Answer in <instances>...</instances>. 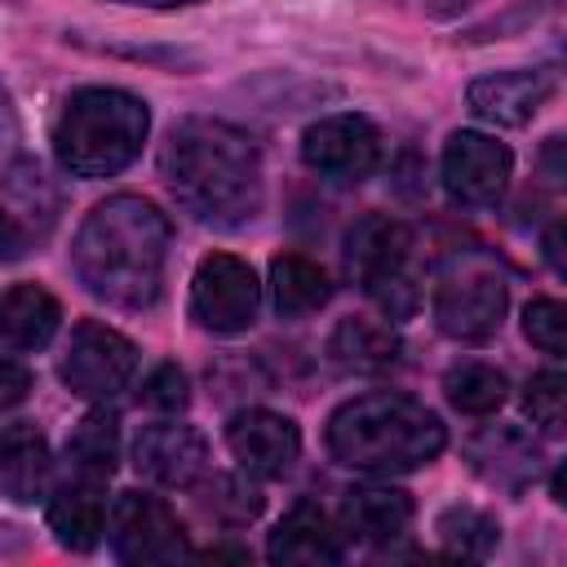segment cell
Here are the masks:
<instances>
[{"label": "cell", "instance_id": "25", "mask_svg": "<svg viewBox=\"0 0 567 567\" xmlns=\"http://www.w3.org/2000/svg\"><path fill=\"white\" fill-rule=\"evenodd\" d=\"M443 394H447V403H452L456 412H465V416H492V412L505 403L509 381H505L501 368L470 359V363L447 368V377H443Z\"/></svg>", "mask_w": 567, "mask_h": 567}, {"label": "cell", "instance_id": "1", "mask_svg": "<svg viewBox=\"0 0 567 567\" xmlns=\"http://www.w3.org/2000/svg\"><path fill=\"white\" fill-rule=\"evenodd\" d=\"M168 239H173V226L151 199L111 195L93 204V213L84 217L71 244V261L80 284L97 301L120 310H146L164 288Z\"/></svg>", "mask_w": 567, "mask_h": 567}, {"label": "cell", "instance_id": "17", "mask_svg": "<svg viewBox=\"0 0 567 567\" xmlns=\"http://www.w3.org/2000/svg\"><path fill=\"white\" fill-rule=\"evenodd\" d=\"M549 89H554L549 71H496V75H478L465 89V102L478 120L518 128L545 106Z\"/></svg>", "mask_w": 567, "mask_h": 567}, {"label": "cell", "instance_id": "34", "mask_svg": "<svg viewBox=\"0 0 567 567\" xmlns=\"http://www.w3.org/2000/svg\"><path fill=\"white\" fill-rule=\"evenodd\" d=\"M0 137H13V111H9L4 89H0Z\"/></svg>", "mask_w": 567, "mask_h": 567}, {"label": "cell", "instance_id": "5", "mask_svg": "<svg viewBox=\"0 0 567 567\" xmlns=\"http://www.w3.org/2000/svg\"><path fill=\"white\" fill-rule=\"evenodd\" d=\"M412 261V230L385 213H368L346 235V270L363 284V292L390 315L408 319L421 301L416 279L408 270Z\"/></svg>", "mask_w": 567, "mask_h": 567}, {"label": "cell", "instance_id": "2", "mask_svg": "<svg viewBox=\"0 0 567 567\" xmlns=\"http://www.w3.org/2000/svg\"><path fill=\"white\" fill-rule=\"evenodd\" d=\"M168 190L208 226H244L261 208V155L226 120H186L164 146Z\"/></svg>", "mask_w": 567, "mask_h": 567}, {"label": "cell", "instance_id": "6", "mask_svg": "<svg viewBox=\"0 0 567 567\" xmlns=\"http://www.w3.org/2000/svg\"><path fill=\"white\" fill-rule=\"evenodd\" d=\"M505 306H509V284L483 257L456 261L452 270L439 275V288H434V323L452 341H470V346L487 341L501 328Z\"/></svg>", "mask_w": 567, "mask_h": 567}, {"label": "cell", "instance_id": "10", "mask_svg": "<svg viewBox=\"0 0 567 567\" xmlns=\"http://www.w3.org/2000/svg\"><path fill=\"white\" fill-rule=\"evenodd\" d=\"M509 173H514L509 146L487 137V133H478V128H461L443 146V190L461 208L501 204V195L509 186Z\"/></svg>", "mask_w": 567, "mask_h": 567}, {"label": "cell", "instance_id": "4", "mask_svg": "<svg viewBox=\"0 0 567 567\" xmlns=\"http://www.w3.org/2000/svg\"><path fill=\"white\" fill-rule=\"evenodd\" d=\"M151 111L142 97L106 84L75 89L53 124V155L71 177H115L146 142Z\"/></svg>", "mask_w": 567, "mask_h": 567}, {"label": "cell", "instance_id": "9", "mask_svg": "<svg viewBox=\"0 0 567 567\" xmlns=\"http://www.w3.org/2000/svg\"><path fill=\"white\" fill-rule=\"evenodd\" d=\"M111 549L120 563H177L190 554L186 545V527L177 523V514L151 496V492H124L111 509Z\"/></svg>", "mask_w": 567, "mask_h": 567}, {"label": "cell", "instance_id": "16", "mask_svg": "<svg viewBox=\"0 0 567 567\" xmlns=\"http://www.w3.org/2000/svg\"><path fill=\"white\" fill-rule=\"evenodd\" d=\"M266 558L279 567H332L346 558V545H341L337 523L315 501H297L275 523V532L266 540Z\"/></svg>", "mask_w": 567, "mask_h": 567}, {"label": "cell", "instance_id": "31", "mask_svg": "<svg viewBox=\"0 0 567 567\" xmlns=\"http://www.w3.org/2000/svg\"><path fill=\"white\" fill-rule=\"evenodd\" d=\"M31 394V372L13 354H0V408H18Z\"/></svg>", "mask_w": 567, "mask_h": 567}, {"label": "cell", "instance_id": "3", "mask_svg": "<svg viewBox=\"0 0 567 567\" xmlns=\"http://www.w3.org/2000/svg\"><path fill=\"white\" fill-rule=\"evenodd\" d=\"M323 443H328L332 461L346 470L408 474V470L430 465L447 447V430L425 403H416L408 394L377 390V394L346 399L328 416Z\"/></svg>", "mask_w": 567, "mask_h": 567}, {"label": "cell", "instance_id": "8", "mask_svg": "<svg viewBox=\"0 0 567 567\" xmlns=\"http://www.w3.org/2000/svg\"><path fill=\"white\" fill-rule=\"evenodd\" d=\"M257 306H261V284L244 257H235V252L199 257L195 279H190V315L199 328L235 337V332L252 328Z\"/></svg>", "mask_w": 567, "mask_h": 567}, {"label": "cell", "instance_id": "11", "mask_svg": "<svg viewBox=\"0 0 567 567\" xmlns=\"http://www.w3.org/2000/svg\"><path fill=\"white\" fill-rule=\"evenodd\" d=\"M301 159L310 173L354 186L381 164V133L363 115H323L301 133Z\"/></svg>", "mask_w": 567, "mask_h": 567}, {"label": "cell", "instance_id": "23", "mask_svg": "<svg viewBox=\"0 0 567 567\" xmlns=\"http://www.w3.org/2000/svg\"><path fill=\"white\" fill-rule=\"evenodd\" d=\"M332 297V284L323 275V266H315L310 257L284 252L270 261V301L279 310V319H301L323 310Z\"/></svg>", "mask_w": 567, "mask_h": 567}, {"label": "cell", "instance_id": "22", "mask_svg": "<svg viewBox=\"0 0 567 567\" xmlns=\"http://www.w3.org/2000/svg\"><path fill=\"white\" fill-rule=\"evenodd\" d=\"M62 323V306L40 284H13L0 297V341L13 350H44Z\"/></svg>", "mask_w": 567, "mask_h": 567}, {"label": "cell", "instance_id": "27", "mask_svg": "<svg viewBox=\"0 0 567 567\" xmlns=\"http://www.w3.org/2000/svg\"><path fill=\"white\" fill-rule=\"evenodd\" d=\"M195 501H199V509L213 518V523H226V527H239V523H252L257 514H261V492L248 483V478H239V474H204L199 483H195Z\"/></svg>", "mask_w": 567, "mask_h": 567}, {"label": "cell", "instance_id": "7", "mask_svg": "<svg viewBox=\"0 0 567 567\" xmlns=\"http://www.w3.org/2000/svg\"><path fill=\"white\" fill-rule=\"evenodd\" d=\"M133 372H137V346L124 332H115L97 319L75 323V332L66 341V354L58 363L62 385L80 399H93V403L115 399L133 381Z\"/></svg>", "mask_w": 567, "mask_h": 567}, {"label": "cell", "instance_id": "29", "mask_svg": "<svg viewBox=\"0 0 567 567\" xmlns=\"http://www.w3.org/2000/svg\"><path fill=\"white\" fill-rule=\"evenodd\" d=\"M523 332L532 346H540L545 354H563L567 350V306L554 297H536L523 310Z\"/></svg>", "mask_w": 567, "mask_h": 567}, {"label": "cell", "instance_id": "20", "mask_svg": "<svg viewBox=\"0 0 567 567\" xmlns=\"http://www.w3.org/2000/svg\"><path fill=\"white\" fill-rule=\"evenodd\" d=\"M49 532L58 536V545L89 554L102 532H106V496H102V478H71L49 496Z\"/></svg>", "mask_w": 567, "mask_h": 567}, {"label": "cell", "instance_id": "26", "mask_svg": "<svg viewBox=\"0 0 567 567\" xmlns=\"http://www.w3.org/2000/svg\"><path fill=\"white\" fill-rule=\"evenodd\" d=\"M434 532L443 540V554H452V558H487L496 549V540H501L496 518L487 509H478V505H447L439 514Z\"/></svg>", "mask_w": 567, "mask_h": 567}, {"label": "cell", "instance_id": "30", "mask_svg": "<svg viewBox=\"0 0 567 567\" xmlns=\"http://www.w3.org/2000/svg\"><path fill=\"white\" fill-rule=\"evenodd\" d=\"M142 403L155 412H182L190 403V377L177 363H159L142 381Z\"/></svg>", "mask_w": 567, "mask_h": 567}, {"label": "cell", "instance_id": "15", "mask_svg": "<svg viewBox=\"0 0 567 567\" xmlns=\"http://www.w3.org/2000/svg\"><path fill=\"white\" fill-rule=\"evenodd\" d=\"M58 213V195L44 182L40 164H18L4 173V195H0V257H22Z\"/></svg>", "mask_w": 567, "mask_h": 567}, {"label": "cell", "instance_id": "24", "mask_svg": "<svg viewBox=\"0 0 567 567\" xmlns=\"http://www.w3.org/2000/svg\"><path fill=\"white\" fill-rule=\"evenodd\" d=\"M66 461L75 465V474L89 478H111L120 465V421L106 408H93L80 416V425L66 439Z\"/></svg>", "mask_w": 567, "mask_h": 567}, {"label": "cell", "instance_id": "28", "mask_svg": "<svg viewBox=\"0 0 567 567\" xmlns=\"http://www.w3.org/2000/svg\"><path fill=\"white\" fill-rule=\"evenodd\" d=\"M523 412L545 434H563V421H567V377L563 372H536L527 381V390H523Z\"/></svg>", "mask_w": 567, "mask_h": 567}, {"label": "cell", "instance_id": "21", "mask_svg": "<svg viewBox=\"0 0 567 567\" xmlns=\"http://www.w3.org/2000/svg\"><path fill=\"white\" fill-rule=\"evenodd\" d=\"M399 350H403L399 332H394L390 323L363 319V315L341 319V323L332 328V337H328V359H332L341 372H363V377L390 372V368L399 363Z\"/></svg>", "mask_w": 567, "mask_h": 567}, {"label": "cell", "instance_id": "13", "mask_svg": "<svg viewBox=\"0 0 567 567\" xmlns=\"http://www.w3.org/2000/svg\"><path fill=\"white\" fill-rule=\"evenodd\" d=\"M133 465L159 487H195L208 474V443L195 425L155 421L133 443Z\"/></svg>", "mask_w": 567, "mask_h": 567}, {"label": "cell", "instance_id": "32", "mask_svg": "<svg viewBox=\"0 0 567 567\" xmlns=\"http://www.w3.org/2000/svg\"><path fill=\"white\" fill-rule=\"evenodd\" d=\"M545 257H549V266H554L558 275H567V261H563V221L549 226V235H545Z\"/></svg>", "mask_w": 567, "mask_h": 567}, {"label": "cell", "instance_id": "18", "mask_svg": "<svg viewBox=\"0 0 567 567\" xmlns=\"http://www.w3.org/2000/svg\"><path fill=\"white\" fill-rule=\"evenodd\" d=\"M53 483V456L44 434L31 421H13L0 430V496L13 505H35Z\"/></svg>", "mask_w": 567, "mask_h": 567}, {"label": "cell", "instance_id": "33", "mask_svg": "<svg viewBox=\"0 0 567 567\" xmlns=\"http://www.w3.org/2000/svg\"><path fill=\"white\" fill-rule=\"evenodd\" d=\"M115 4H142V9H182V4H195V0H115Z\"/></svg>", "mask_w": 567, "mask_h": 567}, {"label": "cell", "instance_id": "19", "mask_svg": "<svg viewBox=\"0 0 567 567\" xmlns=\"http://www.w3.org/2000/svg\"><path fill=\"white\" fill-rule=\"evenodd\" d=\"M412 496L399 492V487H381V483H368V487H350L346 501H341V532L363 540V545H394L408 536L412 527Z\"/></svg>", "mask_w": 567, "mask_h": 567}, {"label": "cell", "instance_id": "12", "mask_svg": "<svg viewBox=\"0 0 567 567\" xmlns=\"http://www.w3.org/2000/svg\"><path fill=\"white\" fill-rule=\"evenodd\" d=\"M226 447L239 461L244 474L257 478H284L301 456V434L288 416L266 408H244L226 425Z\"/></svg>", "mask_w": 567, "mask_h": 567}, {"label": "cell", "instance_id": "14", "mask_svg": "<svg viewBox=\"0 0 567 567\" xmlns=\"http://www.w3.org/2000/svg\"><path fill=\"white\" fill-rule=\"evenodd\" d=\"M465 461L483 483L501 492H523L540 474L545 452L540 439L523 425H483L465 439Z\"/></svg>", "mask_w": 567, "mask_h": 567}]
</instances>
